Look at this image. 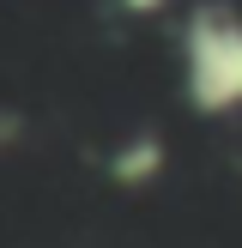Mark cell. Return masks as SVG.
I'll return each mask as SVG.
<instances>
[{"mask_svg":"<svg viewBox=\"0 0 242 248\" xmlns=\"http://www.w3.org/2000/svg\"><path fill=\"white\" fill-rule=\"evenodd\" d=\"M188 85L206 109L242 103V24L230 12H200L188 31Z\"/></svg>","mask_w":242,"mask_h":248,"instance_id":"1","label":"cell"}]
</instances>
